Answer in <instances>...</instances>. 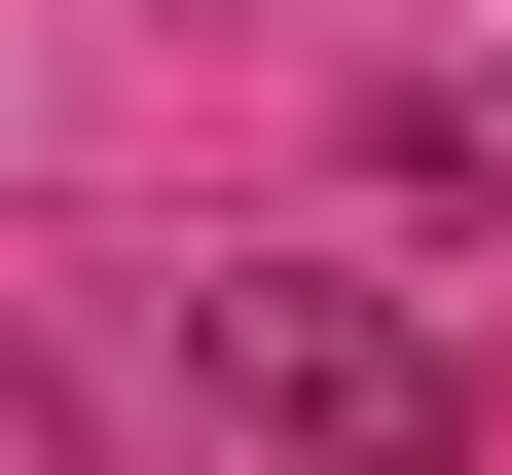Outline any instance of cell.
Masks as SVG:
<instances>
[{"label":"cell","instance_id":"cell-1","mask_svg":"<svg viewBox=\"0 0 512 475\" xmlns=\"http://www.w3.org/2000/svg\"><path fill=\"white\" fill-rule=\"evenodd\" d=\"M183 402H220L256 475H439V293H366V256H256V293H183Z\"/></svg>","mask_w":512,"mask_h":475},{"label":"cell","instance_id":"cell-2","mask_svg":"<svg viewBox=\"0 0 512 475\" xmlns=\"http://www.w3.org/2000/svg\"><path fill=\"white\" fill-rule=\"evenodd\" d=\"M403 183H439V220H512V37H476V74H403Z\"/></svg>","mask_w":512,"mask_h":475}]
</instances>
